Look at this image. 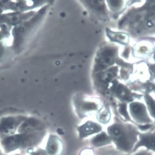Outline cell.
Masks as SVG:
<instances>
[{
  "label": "cell",
  "mask_w": 155,
  "mask_h": 155,
  "mask_svg": "<svg viewBox=\"0 0 155 155\" xmlns=\"http://www.w3.org/2000/svg\"><path fill=\"white\" fill-rule=\"evenodd\" d=\"M11 51H12L11 48H9L7 47L3 42H0V62H2L7 56H8Z\"/></svg>",
  "instance_id": "30bf717a"
},
{
  "label": "cell",
  "mask_w": 155,
  "mask_h": 155,
  "mask_svg": "<svg viewBox=\"0 0 155 155\" xmlns=\"http://www.w3.org/2000/svg\"><path fill=\"white\" fill-rule=\"evenodd\" d=\"M45 131L29 134H18L2 138V147L6 153L17 150L28 148L38 145L45 137Z\"/></svg>",
  "instance_id": "7a4b0ae2"
},
{
  "label": "cell",
  "mask_w": 155,
  "mask_h": 155,
  "mask_svg": "<svg viewBox=\"0 0 155 155\" xmlns=\"http://www.w3.org/2000/svg\"><path fill=\"white\" fill-rule=\"evenodd\" d=\"M36 11L26 12H10L0 14V25L14 27L27 21L34 15Z\"/></svg>",
  "instance_id": "5b68a950"
},
{
  "label": "cell",
  "mask_w": 155,
  "mask_h": 155,
  "mask_svg": "<svg viewBox=\"0 0 155 155\" xmlns=\"http://www.w3.org/2000/svg\"><path fill=\"white\" fill-rule=\"evenodd\" d=\"M14 155H22V154H16Z\"/></svg>",
  "instance_id": "4fadbf2b"
},
{
  "label": "cell",
  "mask_w": 155,
  "mask_h": 155,
  "mask_svg": "<svg viewBox=\"0 0 155 155\" xmlns=\"http://www.w3.org/2000/svg\"><path fill=\"white\" fill-rule=\"evenodd\" d=\"M61 148L59 140L53 135L48 139L46 146V151L48 155H58Z\"/></svg>",
  "instance_id": "52a82bcc"
},
{
  "label": "cell",
  "mask_w": 155,
  "mask_h": 155,
  "mask_svg": "<svg viewBox=\"0 0 155 155\" xmlns=\"http://www.w3.org/2000/svg\"><path fill=\"white\" fill-rule=\"evenodd\" d=\"M45 125L41 120L34 117H27L18 129V134H29L44 131Z\"/></svg>",
  "instance_id": "8992f818"
},
{
  "label": "cell",
  "mask_w": 155,
  "mask_h": 155,
  "mask_svg": "<svg viewBox=\"0 0 155 155\" xmlns=\"http://www.w3.org/2000/svg\"><path fill=\"white\" fill-rule=\"evenodd\" d=\"M27 117L22 115L8 116L0 120V137L2 138L15 134L19 126Z\"/></svg>",
  "instance_id": "277c9868"
},
{
  "label": "cell",
  "mask_w": 155,
  "mask_h": 155,
  "mask_svg": "<svg viewBox=\"0 0 155 155\" xmlns=\"http://www.w3.org/2000/svg\"><path fill=\"white\" fill-rule=\"evenodd\" d=\"M45 1H0V14L6 11L26 12L48 4Z\"/></svg>",
  "instance_id": "3957f363"
},
{
  "label": "cell",
  "mask_w": 155,
  "mask_h": 155,
  "mask_svg": "<svg viewBox=\"0 0 155 155\" xmlns=\"http://www.w3.org/2000/svg\"><path fill=\"white\" fill-rule=\"evenodd\" d=\"M100 130V127L96 124L88 123L81 127L80 132L82 136L87 135Z\"/></svg>",
  "instance_id": "ba28073f"
},
{
  "label": "cell",
  "mask_w": 155,
  "mask_h": 155,
  "mask_svg": "<svg viewBox=\"0 0 155 155\" xmlns=\"http://www.w3.org/2000/svg\"><path fill=\"white\" fill-rule=\"evenodd\" d=\"M11 29L5 25H0V42L10 37L11 34Z\"/></svg>",
  "instance_id": "9c48e42d"
},
{
  "label": "cell",
  "mask_w": 155,
  "mask_h": 155,
  "mask_svg": "<svg viewBox=\"0 0 155 155\" xmlns=\"http://www.w3.org/2000/svg\"><path fill=\"white\" fill-rule=\"evenodd\" d=\"M109 141V138L106 135L102 134L96 137L94 139V143L97 145H103L104 143L107 142Z\"/></svg>",
  "instance_id": "8fae6325"
},
{
  "label": "cell",
  "mask_w": 155,
  "mask_h": 155,
  "mask_svg": "<svg viewBox=\"0 0 155 155\" xmlns=\"http://www.w3.org/2000/svg\"><path fill=\"white\" fill-rule=\"evenodd\" d=\"M49 7L48 4L41 7L31 18L13 27L11 30L13 40L10 46L13 52L17 54L23 50L42 24Z\"/></svg>",
  "instance_id": "6da1fadb"
},
{
  "label": "cell",
  "mask_w": 155,
  "mask_h": 155,
  "mask_svg": "<svg viewBox=\"0 0 155 155\" xmlns=\"http://www.w3.org/2000/svg\"><path fill=\"white\" fill-rule=\"evenodd\" d=\"M31 155H48L46 150H44L39 149L32 152Z\"/></svg>",
  "instance_id": "7c38bea8"
}]
</instances>
